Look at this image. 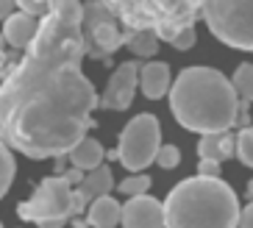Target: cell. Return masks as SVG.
Here are the masks:
<instances>
[{"instance_id": "cell-30", "label": "cell", "mask_w": 253, "mask_h": 228, "mask_svg": "<svg viewBox=\"0 0 253 228\" xmlns=\"http://www.w3.org/2000/svg\"><path fill=\"white\" fill-rule=\"evenodd\" d=\"M64 223H67V220H42V223H39V228H64Z\"/></svg>"}, {"instance_id": "cell-7", "label": "cell", "mask_w": 253, "mask_h": 228, "mask_svg": "<svg viewBox=\"0 0 253 228\" xmlns=\"http://www.w3.org/2000/svg\"><path fill=\"white\" fill-rule=\"evenodd\" d=\"M159 137H162V125H159L156 114H148V111L136 114L120 134V164L131 173H142L148 164H153V156L159 150Z\"/></svg>"}, {"instance_id": "cell-31", "label": "cell", "mask_w": 253, "mask_h": 228, "mask_svg": "<svg viewBox=\"0 0 253 228\" xmlns=\"http://www.w3.org/2000/svg\"><path fill=\"white\" fill-rule=\"evenodd\" d=\"M8 73H11V64H0V87H3V81L8 78Z\"/></svg>"}, {"instance_id": "cell-1", "label": "cell", "mask_w": 253, "mask_h": 228, "mask_svg": "<svg viewBox=\"0 0 253 228\" xmlns=\"http://www.w3.org/2000/svg\"><path fill=\"white\" fill-rule=\"evenodd\" d=\"M81 0L53 3L25 59L0 87V142L28 159H59L95 128L97 92L81 73Z\"/></svg>"}, {"instance_id": "cell-32", "label": "cell", "mask_w": 253, "mask_h": 228, "mask_svg": "<svg viewBox=\"0 0 253 228\" xmlns=\"http://www.w3.org/2000/svg\"><path fill=\"white\" fill-rule=\"evenodd\" d=\"M70 220H73L75 228H89V223H86V220H78V217H70Z\"/></svg>"}, {"instance_id": "cell-11", "label": "cell", "mask_w": 253, "mask_h": 228, "mask_svg": "<svg viewBox=\"0 0 253 228\" xmlns=\"http://www.w3.org/2000/svg\"><path fill=\"white\" fill-rule=\"evenodd\" d=\"M39 31V20L37 17L25 14V11H14V14L6 17V25H3V39H6L11 47L17 50H25L31 45V39L37 37Z\"/></svg>"}, {"instance_id": "cell-18", "label": "cell", "mask_w": 253, "mask_h": 228, "mask_svg": "<svg viewBox=\"0 0 253 228\" xmlns=\"http://www.w3.org/2000/svg\"><path fill=\"white\" fill-rule=\"evenodd\" d=\"M14 173H17V164H14V156H11V147L0 142V198L11 189Z\"/></svg>"}, {"instance_id": "cell-23", "label": "cell", "mask_w": 253, "mask_h": 228, "mask_svg": "<svg viewBox=\"0 0 253 228\" xmlns=\"http://www.w3.org/2000/svg\"><path fill=\"white\" fill-rule=\"evenodd\" d=\"M14 6H20V11L37 17V20L50 11V3H47V0H14Z\"/></svg>"}, {"instance_id": "cell-8", "label": "cell", "mask_w": 253, "mask_h": 228, "mask_svg": "<svg viewBox=\"0 0 253 228\" xmlns=\"http://www.w3.org/2000/svg\"><path fill=\"white\" fill-rule=\"evenodd\" d=\"M136 81H139V64L136 61H123L114 70V75L106 84V92L100 97L103 109H114V111H126L134 100L136 92Z\"/></svg>"}, {"instance_id": "cell-29", "label": "cell", "mask_w": 253, "mask_h": 228, "mask_svg": "<svg viewBox=\"0 0 253 228\" xmlns=\"http://www.w3.org/2000/svg\"><path fill=\"white\" fill-rule=\"evenodd\" d=\"M8 14H14V0H0V20H6Z\"/></svg>"}, {"instance_id": "cell-33", "label": "cell", "mask_w": 253, "mask_h": 228, "mask_svg": "<svg viewBox=\"0 0 253 228\" xmlns=\"http://www.w3.org/2000/svg\"><path fill=\"white\" fill-rule=\"evenodd\" d=\"M248 198L253 200V181H251V184H248Z\"/></svg>"}, {"instance_id": "cell-17", "label": "cell", "mask_w": 253, "mask_h": 228, "mask_svg": "<svg viewBox=\"0 0 253 228\" xmlns=\"http://www.w3.org/2000/svg\"><path fill=\"white\" fill-rule=\"evenodd\" d=\"M123 45H128L136 56L148 59L159 50V37L153 34V28H136V31H126L123 34Z\"/></svg>"}, {"instance_id": "cell-25", "label": "cell", "mask_w": 253, "mask_h": 228, "mask_svg": "<svg viewBox=\"0 0 253 228\" xmlns=\"http://www.w3.org/2000/svg\"><path fill=\"white\" fill-rule=\"evenodd\" d=\"M198 176L220 178V162H214V159H201L198 162Z\"/></svg>"}, {"instance_id": "cell-2", "label": "cell", "mask_w": 253, "mask_h": 228, "mask_svg": "<svg viewBox=\"0 0 253 228\" xmlns=\"http://www.w3.org/2000/svg\"><path fill=\"white\" fill-rule=\"evenodd\" d=\"M170 111L175 123L186 131L211 134L231 131L237 120L239 95L234 84L220 70L211 67H186L170 84Z\"/></svg>"}, {"instance_id": "cell-28", "label": "cell", "mask_w": 253, "mask_h": 228, "mask_svg": "<svg viewBox=\"0 0 253 228\" xmlns=\"http://www.w3.org/2000/svg\"><path fill=\"white\" fill-rule=\"evenodd\" d=\"M64 178H67V181H70V186H75V184H81V181H84V170H67V173H64Z\"/></svg>"}, {"instance_id": "cell-22", "label": "cell", "mask_w": 253, "mask_h": 228, "mask_svg": "<svg viewBox=\"0 0 253 228\" xmlns=\"http://www.w3.org/2000/svg\"><path fill=\"white\" fill-rule=\"evenodd\" d=\"M153 162H159V167H164V170H172L181 164V150L175 145H159Z\"/></svg>"}, {"instance_id": "cell-27", "label": "cell", "mask_w": 253, "mask_h": 228, "mask_svg": "<svg viewBox=\"0 0 253 228\" xmlns=\"http://www.w3.org/2000/svg\"><path fill=\"white\" fill-rule=\"evenodd\" d=\"M237 228H253V200L248 203L245 209H239V220H237Z\"/></svg>"}, {"instance_id": "cell-21", "label": "cell", "mask_w": 253, "mask_h": 228, "mask_svg": "<svg viewBox=\"0 0 253 228\" xmlns=\"http://www.w3.org/2000/svg\"><path fill=\"white\" fill-rule=\"evenodd\" d=\"M150 184H153V181H150L145 173H136V176L126 178V181H120V192L128 195V198H131V195H145V192L150 189Z\"/></svg>"}, {"instance_id": "cell-3", "label": "cell", "mask_w": 253, "mask_h": 228, "mask_svg": "<svg viewBox=\"0 0 253 228\" xmlns=\"http://www.w3.org/2000/svg\"><path fill=\"white\" fill-rule=\"evenodd\" d=\"M162 212L164 228H237L239 200L220 178L192 176L172 186Z\"/></svg>"}, {"instance_id": "cell-14", "label": "cell", "mask_w": 253, "mask_h": 228, "mask_svg": "<svg viewBox=\"0 0 253 228\" xmlns=\"http://www.w3.org/2000/svg\"><path fill=\"white\" fill-rule=\"evenodd\" d=\"M114 186V176L112 170L106 167V164H97L95 170H89V176H84V181L78 184V195H81L84 203H92V200L103 198V195H109Z\"/></svg>"}, {"instance_id": "cell-26", "label": "cell", "mask_w": 253, "mask_h": 228, "mask_svg": "<svg viewBox=\"0 0 253 228\" xmlns=\"http://www.w3.org/2000/svg\"><path fill=\"white\" fill-rule=\"evenodd\" d=\"M234 125H239V128L251 125V103L242 100V97H239V103H237V120H234Z\"/></svg>"}, {"instance_id": "cell-15", "label": "cell", "mask_w": 253, "mask_h": 228, "mask_svg": "<svg viewBox=\"0 0 253 228\" xmlns=\"http://www.w3.org/2000/svg\"><path fill=\"white\" fill-rule=\"evenodd\" d=\"M70 162H73L75 170H84V173H89V170H95L97 164H103L106 159V147L100 145L97 139H92V137H84V139H78L73 147H70Z\"/></svg>"}, {"instance_id": "cell-4", "label": "cell", "mask_w": 253, "mask_h": 228, "mask_svg": "<svg viewBox=\"0 0 253 228\" xmlns=\"http://www.w3.org/2000/svg\"><path fill=\"white\" fill-rule=\"evenodd\" d=\"M109 6L114 20L128 25V31L153 28L159 39L172 42L175 34L189 28L201 14V0H100Z\"/></svg>"}, {"instance_id": "cell-16", "label": "cell", "mask_w": 253, "mask_h": 228, "mask_svg": "<svg viewBox=\"0 0 253 228\" xmlns=\"http://www.w3.org/2000/svg\"><path fill=\"white\" fill-rule=\"evenodd\" d=\"M120 209H123V203H117L112 195H103L89 203L86 223H89V228H114L120 226Z\"/></svg>"}, {"instance_id": "cell-24", "label": "cell", "mask_w": 253, "mask_h": 228, "mask_svg": "<svg viewBox=\"0 0 253 228\" xmlns=\"http://www.w3.org/2000/svg\"><path fill=\"white\" fill-rule=\"evenodd\" d=\"M198 42V31L192 28V25H189V28H184L181 31V34H175V39H172V47H175V50H189V47H192V45Z\"/></svg>"}, {"instance_id": "cell-9", "label": "cell", "mask_w": 253, "mask_h": 228, "mask_svg": "<svg viewBox=\"0 0 253 228\" xmlns=\"http://www.w3.org/2000/svg\"><path fill=\"white\" fill-rule=\"evenodd\" d=\"M120 226L126 228H164V212L156 198L145 195H131L120 209Z\"/></svg>"}, {"instance_id": "cell-19", "label": "cell", "mask_w": 253, "mask_h": 228, "mask_svg": "<svg viewBox=\"0 0 253 228\" xmlns=\"http://www.w3.org/2000/svg\"><path fill=\"white\" fill-rule=\"evenodd\" d=\"M231 84H234V89H237V95L242 100L253 103V64H239Z\"/></svg>"}, {"instance_id": "cell-10", "label": "cell", "mask_w": 253, "mask_h": 228, "mask_svg": "<svg viewBox=\"0 0 253 228\" xmlns=\"http://www.w3.org/2000/svg\"><path fill=\"white\" fill-rule=\"evenodd\" d=\"M81 37H84V53H89L92 59H100V61L123 47V31H120L117 20L100 22L92 31H81Z\"/></svg>"}, {"instance_id": "cell-34", "label": "cell", "mask_w": 253, "mask_h": 228, "mask_svg": "<svg viewBox=\"0 0 253 228\" xmlns=\"http://www.w3.org/2000/svg\"><path fill=\"white\" fill-rule=\"evenodd\" d=\"M3 45H6V39H3V34H0V50H3Z\"/></svg>"}, {"instance_id": "cell-35", "label": "cell", "mask_w": 253, "mask_h": 228, "mask_svg": "<svg viewBox=\"0 0 253 228\" xmlns=\"http://www.w3.org/2000/svg\"><path fill=\"white\" fill-rule=\"evenodd\" d=\"M0 228H3V223H0Z\"/></svg>"}, {"instance_id": "cell-12", "label": "cell", "mask_w": 253, "mask_h": 228, "mask_svg": "<svg viewBox=\"0 0 253 228\" xmlns=\"http://www.w3.org/2000/svg\"><path fill=\"white\" fill-rule=\"evenodd\" d=\"M172 78H170V64L167 61H148L145 67H139V87L145 92V97L159 100L167 95Z\"/></svg>"}, {"instance_id": "cell-6", "label": "cell", "mask_w": 253, "mask_h": 228, "mask_svg": "<svg viewBox=\"0 0 253 228\" xmlns=\"http://www.w3.org/2000/svg\"><path fill=\"white\" fill-rule=\"evenodd\" d=\"M86 209V203L81 200V195L70 186V181L64 176H50L37 186V192L31 195V200L17 206V214L23 220H70Z\"/></svg>"}, {"instance_id": "cell-5", "label": "cell", "mask_w": 253, "mask_h": 228, "mask_svg": "<svg viewBox=\"0 0 253 228\" xmlns=\"http://www.w3.org/2000/svg\"><path fill=\"white\" fill-rule=\"evenodd\" d=\"M209 31L234 50H253V0H201Z\"/></svg>"}, {"instance_id": "cell-20", "label": "cell", "mask_w": 253, "mask_h": 228, "mask_svg": "<svg viewBox=\"0 0 253 228\" xmlns=\"http://www.w3.org/2000/svg\"><path fill=\"white\" fill-rule=\"evenodd\" d=\"M237 156L242 164L253 167V125H248L237 134Z\"/></svg>"}, {"instance_id": "cell-13", "label": "cell", "mask_w": 253, "mask_h": 228, "mask_svg": "<svg viewBox=\"0 0 253 228\" xmlns=\"http://www.w3.org/2000/svg\"><path fill=\"white\" fill-rule=\"evenodd\" d=\"M234 153H237V134H231V131L201 134V142H198V156L201 159L223 162V159H228Z\"/></svg>"}]
</instances>
